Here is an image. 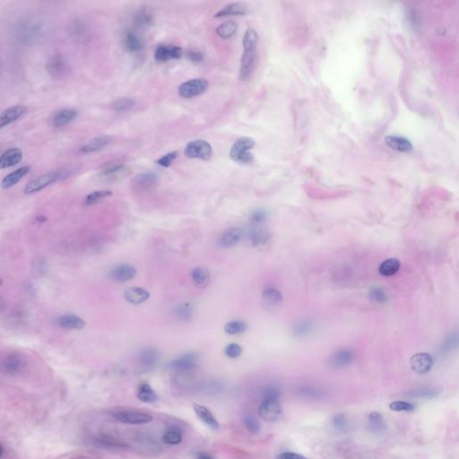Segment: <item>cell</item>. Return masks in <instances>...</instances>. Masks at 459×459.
Masks as SVG:
<instances>
[{
    "label": "cell",
    "mask_w": 459,
    "mask_h": 459,
    "mask_svg": "<svg viewBox=\"0 0 459 459\" xmlns=\"http://www.w3.org/2000/svg\"><path fill=\"white\" fill-rule=\"evenodd\" d=\"M97 441L99 444H101L102 446H107V447H112V448H123V447H126L127 446V444H125L124 442L120 439H118V438H114L112 436H109V435H101L100 437H98L97 438Z\"/></svg>",
    "instance_id": "41"
},
{
    "label": "cell",
    "mask_w": 459,
    "mask_h": 459,
    "mask_svg": "<svg viewBox=\"0 0 459 459\" xmlns=\"http://www.w3.org/2000/svg\"><path fill=\"white\" fill-rule=\"evenodd\" d=\"M22 158H23V154L20 149L18 148L9 149L0 156V169L13 167L21 162Z\"/></svg>",
    "instance_id": "28"
},
{
    "label": "cell",
    "mask_w": 459,
    "mask_h": 459,
    "mask_svg": "<svg viewBox=\"0 0 459 459\" xmlns=\"http://www.w3.org/2000/svg\"><path fill=\"white\" fill-rule=\"evenodd\" d=\"M113 417L122 423L131 425L146 424L149 423L154 418L150 414L139 411H119L113 414Z\"/></svg>",
    "instance_id": "8"
},
{
    "label": "cell",
    "mask_w": 459,
    "mask_h": 459,
    "mask_svg": "<svg viewBox=\"0 0 459 459\" xmlns=\"http://www.w3.org/2000/svg\"><path fill=\"white\" fill-rule=\"evenodd\" d=\"M438 395V392L433 388H421L419 390L414 391L412 393V396L414 397H433Z\"/></svg>",
    "instance_id": "53"
},
{
    "label": "cell",
    "mask_w": 459,
    "mask_h": 459,
    "mask_svg": "<svg viewBox=\"0 0 459 459\" xmlns=\"http://www.w3.org/2000/svg\"><path fill=\"white\" fill-rule=\"evenodd\" d=\"M457 343H458L457 335H454V336H451L448 339L445 341L444 346H443V350H444V351H447V350L450 351L453 348H455L457 346Z\"/></svg>",
    "instance_id": "56"
},
{
    "label": "cell",
    "mask_w": 459,
    "mask_h": 459,
    "mask_svg": "<svg viewBox=\"0 0 459 459\" xmlns=\"http://www.w3.org/2000/svg\"><path fill=\"white\" fill-rule=\"evenodd\" d=\"M112 196V191L111 190H99V191H95L93 193L89 194L86 199H85V205L86 206H92L95 205L96 203L103 200L104 198H108Z\"/></svg>",
    "instance_id": "45"
},
{
    "label": "cell",
    "mask_w": 459,
    "mask_h": 459,
    "mask_svg": "<svg viewBox=\"0 0 459 459\" xmlns=\"http://www.w3.org/2000/svg\"><path fill=\"white\" fill-rule=\"evenodd\" d=\"M385 142L386 146H389L391 149L401 153H409L413 149L412 143L407 138L401 136H386Z\"/></svg>",
    "instance_id": "22"
},
{
    "label": "cell",
    "mask_w": 459,
    "mask_h": 459,
    "mask_svg": "<svg viewBox=\"0 0 459 459\" xmlns=\"http://www.w3.org/2000/svg\"><path fill=\"white\" fill-rule=\"evenodd\" d=\"M193 409L198 419L201 420L204 424H206L207 427H209L213 430H218L220 429L218 420H216L215 415L212 413L208 408L203 406L201 404L194 403Z\"/></svg>",
    "instance_id": "18"
},
{
    "label": "cell",
    "mask_w": 459,
    "mask_h": 459,
    "mask_svg": "<svg viewBox=\"0 0 459 459\" xmlns=\"http://www.w3.org/2000/svg\"><path fill=\"white\" fill-rule=\"evenodd\" d=\"M191 278L194 285L198 289H206L210 283V274L204 267H196L191 272Z\"/></svg>",
    "instance_id": "31"
},
{
    "label": "cell",
    "mask_w": 459,
    "mask_h": 459,
    "mask_svg": "<svg viewBox=\"0 0 459 459\" xmlns=\"http://www.w3.org/2000/svg\"><path fill=\"white\" fill-rule=\"evenodd\" d=\"M136 275V267L129 264H121L115 266L109 273V276L116 282H128L134 279Z\"/></svg>",
    "instance_id": "14"
},
{
    "label": "cell",
    "mask_w": 459,
    "mask_h": 459,
    "mask_svg": "<svg viewBox=\"0 0 459 459\" xmlns=\"http://www.w3.org/2000/svg\"><path fill=\"white\" fill-rule=\"evenodd\" d=\"M178 155H179V153L176 151H173L167 155H163V157H161L156 161V163L163 168L170 167L172 163L177 159Z\"/></svg>",
    "instance_id": "50"
},
{
    "label": "cell",
    "mask_w": 459,
    "mask_h": 459,
    "mask_svg": "<svg viewBox=\"0 0 459 459\" xmlns=\"http://www.w3.org/2000/svg\"><path fill=\"white\" fill-rule=\"evenodd\" d=\"M135 103H136V101L132 99V98L122 97V98L115 100L112 103L111 107H112V110H114L116 112H126V111L130 110L131 108H133Z\"/></svg>",
    "instance_id": "42"
},
{
    "label": "cell",
    "mask_w": 459,
    "mask_h": 459,
    "mask_svg": "<svg viewBox=\"0 0 459 459\" xmlns=\"http://www.w3.org/2000/svg\"><path fill=\"white\" fill-rule=\"evenodd\" d=\"M276 459H307L303 455L293 453V452H284L277 455Z\"/></svg>",
    "instance_id": "58"
},
{
    "label": "cell",
    "mask_w": 459,
    "mask_h": 459,
    "mask_svg": "<svg viewBox=\"0 0 459 459\" xmlns=\"http://www.w3.org/2000/svg\"><path fill=\"white\" fill-rule=\"evenodd\" d=\"M280 395H281V392L276 386H265L263 388V391H262V398L263 399L279 400Z\"/></svg>",
    "instance_id": "49"
},
{
    "label": "cell",
    "mask_w": 459,
    "mask_h": 459,
    "mask_svg": "<svg viewBox=\"0 0 459 459\" xmlns=\"http://www.w3.org/2000/svg\"><path fill=\"white\" fill-rule=\"evenodd\" d=\"M162 439H163V443L167 445H172V446L178 445L183 439L182 430L175 426L171 427L163 433Z\"/></svg>",
    "instance_id": "35"
},
{
    "label": "cell",
    "mask_w": 459,
    "mask_h": 459,
    "mask_svg": "<svg viewBox=\"0 0 459 459\" xmlns=\"http://www.w3.org/2000/svg\"><path fill=\"white\" fill-rule=\"evenodd\" d=\"M112 141V138L109 136H103L99 138H95L90 142H88L86 145L83 146L81 148L82 154H92L98 151L102 150L104 147H106L108 145L111 144Z\"/></svg>",
    "instance_id": "30"
},
{
    "label": "cell",
    "mask_w": 459,
    "mask_h": 459,
    "mask_svg": "<svg viewBox=\"0 0 459 459\" xmlns=\"http://www.w3.org/2000/svg\"><path fill=\"white\" fill-rule=\"evenodd\" d=\"M187 58L189 59V60H191L192 62H195V63H199L201 62L203 59H204V56L200 52H197V51H189L188 53H187Z\"/></svg>",
    "instance_id": "57"
},
{
    "label": "cell",
    "mask_w": 459,
    "mask_h": 459,
    "mask_svg": "<svg viewBox=\"0 0 459 459\" xmlns=\"http://www.w3.org/2000/svg\"><path fill=\"white\" fill-rule=\"evenodd\" d=\"M213 155V148L208 142L195 140L189 142L185 148V155L192 159L209 160Z\"/></svg>",
    "instance_id": "3"
},
{
    "label": "cell",
    "mask_w": 459,
    "mask_h": 459,
    "mask_svg": "<svg viewBox=\"0 0 459 459\" xmlns=\"http://www.w3.org/2000/svg\"><path fill=\"white\" fill-rule=\"evenodd\" d=\"M209 84L205 78H195L185 82L179 87V94L181 97L190 99L202 95L208 89Z\"/></svg>",
    "instance_id": "2"
},
{
    "label": "cell",
    "mask_w": 459,
    "mask_h": 459,
    "mask_svg": "<svg viewBox=\"0 0 459 459\" xmlns=\"http://www.w3.org/2000/svg\"><path fill=\"white\" fill-rule=\"evenodd\" d=\"M159 360V352L153 348L143 350L139 354V364L142 369L149 370L155 367Z\"/></svg>",
    "instance_id": "27"
},
{
    "label": "cell",
    "mask_w": 459,
    "mask_h": 459,
    "mask_svg": "<svg viewBox=\"0 0 459 459\" xmlns=\"http://www.w3.org/2000/svg\"><path fill=\"white\" fill-rule=\"evenodd\" d=\"M248 326L244 321L241 320H234L227 323L224 326V331L229 335H238L244 333L247 330Z\"/></svg>",
    "instance_id": "43"
},
{
    "label": "cell",
    "mask_w": 459,
    "mask_h": 459,
    "mask_svg": "<svg viewBox=\"0 0 459 459\" xmlns=\"http://www.w3.org/2000/svg\"><path fill=\"white\" fill-rule=\"evenodd\" d=\"M129 173V169L124 164H111L103 168L99 176L104 180L114 181L124 178Z\"/></svg>",
    "instance_id": "17"
},
{
    "label": "cell",
    "mask_w": 459,
    "mask_h": 459,
    "mask_svg": "<svg viewBox=\"0 0 459 459\" xmlns=\"http://www.w3.org/2000/svg\"><path fill=\"white\" fill-rule=\"evenodd\" d=\"M57 323L59 326H61L65 329H83L86 326V323L83 318L72 315V314H67L60 316V318H57Z\"/></svg>",
    "instance_id": "25"
},
{
    "label": "cell",
    "mask_w": 459,
    "mask_h": 459,
    "mask_svg": "<svg viewBox=\"0 0 459 459\" xmlns=\"http://www.w3.org/2000/svg\"><path fill=\"white\" fill-rule=\"evenodd\" d=\"M123 44L126 50L131 53L141 52L144 48L141 37L134 30H128L123 35Z\"/></svg>",
    "instance_id": "23"
},
{
    "label": "cell",
    "mask_w": 459,
    "mask_h": 459,
    "mask_svg": "<svg viewBox=\"0 0 459 459\" xmlns=\"http://www.w3.org/2000/svg\"><path fill=\"white\" fill-rule=\"evenodd\" d=\"M198 360L199 359L197 353L188 352L178 357L175 360H172L168 366L170 369L175 370L177 372H189L197 368Z\"/></svg>",
    "instance_id": "9"
},
{
    "label": "cell",
    "mask_w": 459,
    "mask_h": 459,
    "mask_svg": "<svg viewBox=\"0 0 459 459\" xmlns=\"http://www.w3.org/2000/svg\"><path fill=\"white\" fill-rule=\"evenodd\" d=\"M282 292L275 287L266 288L262 294L263 305L268 310H275L277 309L282 303Z\"/></svg>",
    "instance_id": "16"
},
{
    "label": "cell",
    "mask_w": 459,
    "mask_h": 459,
    "mask_svg": "<svg viewBox=\"0 0 459 459\" xmlns=\"http://www.w3.org/2000/svg\"><path fill=\"white\" fill-rule=\"evenodd\" d=\"M182 54V48L174 45H160L155 50V59L160 62H165L169 60H180Z\"/></svg>",
    "instance_id": "13"
},
{
    "label": "cell",
    "mask_w": 459,
    "mask_h": 459,
    "mask_svg": "<svg viewBox=\"0 0 459 459\" xmlns=\"http://www.w3.org/2000/svg\"><path fill=\"white\" fill-rule=\"evenodd\" d=\"M389 408L395 412H412L415 409V406L405 401H395L389 404Z\"/></svg>",
    "instance_id": "48"
},
{
    "label": "cell",
    "mask_w": 459,
    "mask_h": 459,
    "mask_svg": "<svg viewBox=\"0 0 459 459\" xmlns=\"http://www.w3.org/2000/svg\"><path fill=\"white\" fill-rule=\"evenodd\" d=\"M369 423L370 430L374 434H381L384 432L386 429V424L384 419L380 413L378 412H371L369 416Z\"/></svg>",
    "instance_id": "36"
},
{
    "label": "cell",
    "mask_w": 459,
    "mask_h": 459,
    "mask_svg": "<svg viewBox=\"0 0 459 459\" xmlns=\"http://www.w3.org/2000/svg\"><path fill=\"white\" fill-rule=\"evenodd\" d=\"M333 423L335 425V428L338 429H345L347 427L348 420L345 415L343 414H337L335 415Z\"/></svg>",
    "instance_id": "55"
},
{
    "label": "cell",
    "mask_w": 459,
    "mask_h": 459,
    "mask_svg": "<svg viewBox=\"0 0 459 459\" xmlns=\"http://www.w3.org/2000/svg\"><path fill=\"white\" fill-rule=\"evenodd\" d=\"M3 455V446L0 444V457Z\"/></svg>",
    "instance_id": "61"
},
{
    "label": "cell",
    "mask_w": 459,
    "mask_h": 459,
    "mask_svg": "<svg viewBox=\"0 0 459 459\" xmlns=\"http://www.w3.org/2000/svg\"><path fill=\"white\" fill-rule=\"evenodd\" d=\"M43 27L40 21L36 19H29L22 23L18 28V36L21 42L32 43L40 37Z\"/></svg>",
    "instance_id": "6"
},
{
    "label": "cell",
    "mask_w": 459,
    "mask_h": 459,
    "mask_svg": "<svg viewBox=\"0 0 459 459\" xmlns=\"http://www.w3.org/2000/svg\"><path fill=\"white\" fill-rule=\"evenodd\" d=\"M238 24L234 21L225 22L217 27L216 34L223 39H229L236 34Z\"/></svg>",
    "instance_id": "38"
},
{
    "label": "cell",
    "mask_w": 459,
    "mask_h": 459,
    "mask_svg": "<svg viewBox=\"0 0 459 459\" xmlns=\"http://www.w3.org/2000/svg\"><path fill=\"white\" fill-rule=\"evenodd\" d=\"M63 177V172H48L32 180L25 188V193L27 195L39 192L41 190L47 188L48 186L54 183L57 180H60Z\"/></svg>",
    "instance_id": "5"
},
{
    "label": "cell",
    "mask_w": 459,
    "mask_h": 459,
    "mask_svg": "<svg viewBox=\"0 0 459 459\" xmlns=\"http://www.w3.org/2000/svg\"><path fill=\"white\" fill-rule=\"evenodd\" d=\"M354 360V353L351 349H340L334 352L329 359V364L333 368L342 369L351 364Z\"/></svg>",
    "instance_id": "15"
},
{
    "label": "cell",
    "mask_w": 459,
    "mask_h": 459,
    "mask_svg": "<svg viewBox=\"0 0 459 459\" xmlns=\"http://www.w3.org/2000/svg\"><path fill=\"white\" fill-rule=\"evenodd\" d=\"M434 360L432 356L427 352H419L413 354L410 359L411 368L418 374H425L432 369Z\"/></svg>",
    "instance_id": "10"
},
{
    "label": "cell",
    "mask_w": 459,
    "mask_h": 459,
    "mask_svg": "<svg viewBox=\"0 0 459 459\" xmlns=\"http://www.w3.org/2000/svg\"><path fill=\"white\" fill-rule=\"evenodd\" d=\"M197 459H214L212 456H211L209 454L207 453H204V452H200L198 453L197 455Z\"/></svg>",
    "instance_id": "59"
},
{
    "label": "cell",
    "mask_w": 459,
    "mask_h": 459,
    "mask_svg": "<svg viewBox=\"0 0 459 459\" xmlns=\"http://www.w3.org/2000/svg\"><path fill=\"white\" fill-rule=\"evenodd\" d=\"M24 360L18 354H9L2 361V368L7 373L15 374L19 372L24 367Z\"/></svg>",
    "instance_id": "29"
},
{
    "label": "cell",
    "mask_w": 459,
    "mask_h": 459,
    "mask_svg": "<svg viewBox=\"0 0 459 459\" xmlns=\"http://www.w3.org/2000/svg\"><path fill=\"white\" fill-rule=\"evenodd\" d=\"M224 353L226 356L231 358V359H235L241 355L242 353V347L239 345L238 343H230L225 347Z\"/></svg>",
    "instance_id": "52"
},
{
    "label": "cell",
    "mask_w": 459,
    "mask_h": 459,
    "mask_svg": "<svg viewBox=\"0 0 459 459\" xmlns=\"http://www.w3.org/2000/svg\"><path fill=\"white\" fill-rule=\"evenodd\" d=\"M78 112L74 109H63L57 112L52 119V124L54 128H61L63 126L72 122L77 117Z\"/></svg>",
    "instance_id": "24"
},
{
    "label": "cell",
    "mask_w": 459,
    "mask_h": 459,
    "mask_svg": "<svg viewBox=\"0 0 459 459\" xmlns=\"http://www.w3.org/2000/svg\"><path fill=\"white\" fill-rule=\"evenodd\" d=\"M314 325L311 321L304 320L296 324L293 327V335L297 337H303L309 335L311 331L313 330Z\"/></svg>",
    "instance_id": "44"
},
{
    "label": "cell",
    "mask_w": 459,
    "mask_h": 459,
    "mask_svg": "<svg viewBox=\"0 0 459 459\" xmlns=\"http://www.w3.org/2000/svg\"><path fill=\"white\" fill-rule=\"evenodd\" d=\"M48 73L54 78H64L69 71V64L64 57L55 55L50 58L46 64Z\"/></svg>",
    "instance_id": "11"
},
{
    "label": "cell",
    "mask_w": 459,
    "mask_h": 459,
    "mask_svg": "<svg viewBox=\"0 0 459 459\" xmlns=\"http://www.w3.org/2000/svg\"><path fill=\"white\" fill-rule=\"evenodd\" d=\"M158 183V176L155 172H143L135 177L131 181V187L137 193H146L155 189Z\"/></svg>",
    "instance_id": "7"
},
{
    "label": "cell",
    "mask_w": 459,
    "mask_h": 459,
    "mask_svg": "<svg viewBox=\"0 0 459 459\" xmlns=\"http://www.w3.org/2000/svg\"><path fill=\"white\" fill-rule=\"evenodd\" d=\"M26 112H27V108L26 106H21V105L13 106V107H10L8 110H6L5 112L0 114V129L19 120L26 114Z\"/></svg>",
    "instance_id": "19"
},
{
    "label": "cell",
    "mask_w": 459,
    "mask_h": 459,
    "mask_svg": "<svg viewBox=\"0 0 459 459\" xmlns=\"http://www.w3.org/2000/svg\"><path fill=\"white\" fill-rule=\"evenodd\" d=\"M30 172V167L29 166H25L18 169L17 171L9 174L8 176L5 177L2 180V187L4 189H9L13 187L14 185L18 184V182L26 176L28 172Z\"/></svg>",
    "instance_id": "32"
},
{
    "label": "cell",
    "mask_w": 459,
    "mask_h": 459,
    "mask_svg": "<svg viewBox=\"0 0 459 459\" xmlns=\"http://www.w3.org/2000/svg\"><path fill=\"white\" fill-rule=\"evenodd\" d=\"M242 238V232L239 228H230L223 232L219 239V244L223 248H232L238 244Z\"/></svg>",
    "instance_id": "26"
},
{
    "label": "cell",
    "mask_w": 459,
    "mask_h": 459,
    "mask_svg": "<svg viewBox=\"0 0 459 459\" xmlns=\"http://www.w3.org/2000/svg\"><path fill=\"white\" fill-rule=\"evenodd\" d=\"M255 145L256 142L253 138L248 137L239 138L230 151V157L236 163L250 164L253 163L254 157L249 150H251Z\"/></svg>",
    "instance_id": "1"
},
{
    "label": "cell",
    "mask_w": 459,
    "mask_h": 459,
    "mask_svg": "<svg viewBox=\"0 0 459 459\" xmlns=\"http://www.w3.org/2000/svg\"><path fill=\"white\" fill-rule=\"evenodd\" d=\"M125 299L128 302L133 305H139L146 302L149 299L150 293L142 287H130L126 290Z\"/></svg>",
    "instance_id": "21"
},
{
    "label": "cell",
    "mask_w": 459,
    "mask_h": 459,
    "mask_svg": "<svg viewBox=\"0 0 459 459\" xmlns=\"http://www.w3.org/2000/svg\"><path fill=\"white\" fill-rule=\"evenodd\" d=\"M138 399L144 403H155L157 400L155 391L148 384H142L138 391Z\"/></svg>",
    "instance_id": "39"
},
{
    "label": "cell",
    "mask_w": 459,
    "mask_h": 459,
    "mask_svg": "<svg viewBox=\"0 0 459 459\" xmlns=\"http://www.w3.org/2000/svg\"><path fill=\"white\" fill-rule=\"evenodd\" d=\"M249 238L254 246H260V245L266 244L270 239V235L266 230L261 229V228L255 227L249 232Z\"/></svg>",
    "instance_id": "37"
},
{
    "label": "cell",
    "mask_w": 459,
    "mask_h": 459,
    "mask_svg": "<svg viewBox=\"0 0 459 459\" xmlns=\"http://www.w3.org/2000/svg\"><path fill=\"white\" fill-rule=\"evenodd\" d=\"M243 423H244L246 429H248L249 432L253 434H258L260 432L259 422L253 415H246L243 419Z\"/></svg>",
    "instance_id": "47"
},
{
    "label": "cell",
    "mask_w": 459,
    "mask_h": 459,
    "mask_svg": "<svg viewBox=\"0 0 459 459\" xmlns=\"http://www.w3.org/2000/svg\"><path fill=\"white\" fill-rule=\"evenodd\" d=\"M369 298L378 303H384L387 300L386 292L379 287L372 288L369 291Z\"/></svg>",
    "instance_id": "51"
},
{
    "label": "cell",
    "mask_w": 459,
    "mask_h": 459,
    "mask_svg": "<svg viewBox=\"0 0 459 459\" xmlns=\"http://www.w3.org/2000/svg\"><path fill=\"white\" fill-rule=\"evenodd\" d=\"M249 13L248 5L243 2H233L226 5L223 9L215 14V18H224V17H239L245 16Z\"/></svg>",
    "instance_id": "20"
},
{
    "label": "cell",
    "mask_w": 459,
    "mask_h": 459,
    "mask_svg": "<svg viewBox=\"0 0 459 459\" xmlns=\"http://www.w3.org/2000/svg\"><path fill=\"white\" fill-rule=\"evenodd\" d=\"M400 266L401 264H400L399 259L395 258H388L380 264V266L378 267V273L379 275L385 276V277L392 276L399 271Z\"/></svg>",
    "instance_id": "33"
},
{
    "label": "cell",
    "mask_w": 459,
    "mask_h": 459,
    "mask_svg": "<svg viewBox=\"0 0 459 459\" xmlns=\"http://www.w3.org/2000/svg\"><path fill=\"white\" fill-rule=\"evenodd\" d=\"M267 217L266 212L263 210H257L252 213L250 216V221L253 224H260V223L265 222Z\"/></svg>",
    "instance_id": "54"
},
{
    "label": "cell",
    "mask_w": 459,
    "mask_h": 459,
    "mask_svg": "<svg viewBox=\"0 0 459 459\" xmlns=\"http://www.w3.org/2000/svg\"><path fill=\"white\" fill-rule=\"evenodd\" d=\"M258 42V33L254 30V29H252V28H249L248 30L245 32L243 40H242L243 50H244V51H248V50H257Z\"/></svg>",
    "instance_id": "40"
},
{
    "label": "cell",
    "mask_w": 459,
    "mask_h": 459,
    "mask_svg": "<svg viewBox=\"0 0 459 459\" xmlns=\"http://www.w3.org/2000/svg\"><path fill=\"white\" fill-rule=\"evenodd\" d=\"M134 24L138 28H146L154 23V16L148 9H141L134 15Z\"/></svg>",
    "instance_id": "34"
},
{
    "label": "cell",
    "mask_w": 459,
    "mask_h": 459,
    "mask_svg": "<svg viewBox=\"0 0 459 459\" xmlns=\"http://www.w3.org/2000/svg\"><path fill=\"white\" fill-rule=\"evenodd\" d=\"M37 221H40V222H43V221H46V217H43V216H40V217H37Z\"/></svg>",
    "instance_id": "60"
},
{
    "label": "cell",
    "mask_w": 459,
    "mask_h": 459,
    "mask_svg": "<svg viewBox=\"0 0 459 459\" xmlns=\"http://www.w3.org/2000/svg\"><path fill=\"white\" fill-rule=\"evenodd\" d=\"M258 414L263 420L270 422H275L281 420L283 417V410L281 407L279 400L263 399L258 408Z\"/></svg>",
    "instance_id": "4"
},
{
    "label": "cell",
    "mask_w": 459,
    "mask_h": 459,
    "mask_svg": "<svg viewBox=\"0 0 459 459\" xmlns=\"http://www.w3.org/2000/svg\"><path fill=\"white\" fill-rule=\"evenodd\" d=\"M256 64V50L244 51L241 58L240 78L242 81H248L253 74Z\"/></svg>",
    "instance_id": "12"
},
{
    "label": "cell",
    "mask_w": 459,
    "mask_h": 459,
    "mask_svg": "<svg viewBox=\"0 0 459 459\" xmlns=\"http://www.w3.org/2000/svg\"><path fill=\"white\" fill-rule=\"evenodd\" d=\"M193 309L191 305L189 303H183L177 307L175 309V315L177 318L182 321H189L192 318Z\"/></svg>",
    "instance_id": "46"
}]
</instances>
